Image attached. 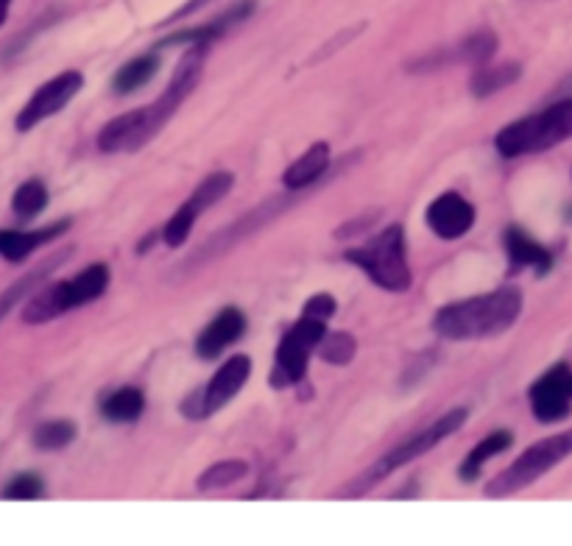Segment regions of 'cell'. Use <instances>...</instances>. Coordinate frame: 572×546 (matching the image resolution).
I'll return each mask as SVG.
<instances>
[{
    "mask_svg": "<svg viewBox=\"0 0 572 546\" xmlns=\"http://www.w3.org/2000/svg\"><path fill=\"white\" fill-rule=\"evenodd\" d=\"M204 59H207V45H193L191 54L182 59L180 70L173 73L171 84L165 87L160 101L109 120L101 129V134H98V149H101L104 154L140 151L149 140H154V136L165 129L168 120L176 114V109L185 103V98L198 87L204 73Z\"/></svg>",
    "mask_w": 572,
    "mask_h": 546,
    "instance_id": "cell-1",
    "label": "cell"
},
{
    "mask_svg": "<svg viewBox=\"0 0 572 546\" xmlns=\"http://www.w3.org/2000/svg\"><path fill=\"white\" fill-rule=\"evenodd\" d=\"M522 313V293L517 287H500L486 296L450 304L435 315V332L447 340L492 338L514 327Z\"/></svg>",
    "mask_w": 572,
    "mask_h": 546,
    "instance_id": "cell-2",
    "label": "cell"
},
{
    "mask_svg": "<svg viewBox=\"0 0 572 546\" xmlns=\"http://www.w3.org/2000/svg\"><path fill=\"white\" fill-rule=\"evenodd\" d=\"M572 136V98L553 103L544 112L533 114V118L517 120V123L506 125L497 134L495 145L503 156L514 160V156L539 154L553 145L564 143Z\"/></svg>",
    "mask_w": 572,
    "mask_h": 546,
    "instance_id": "cell-3",
    "label": "cell"
},
{
    "mask_svg": "<svg viewBox=\"0 0 572 546\" xmlns=\"http://www.w3.org/2000/svg\"><path fill=\"white\" fill-rule=\"evenodd\" d=\"M466 416H470V413H466L464 407L444 413V416L439 418L433 427H428L424 433H417L413 438H408L402 446H397V449H391L388 455H382V458L377 460L371 469H366L364 474L355 477V480L349 482V488H344V491H341V496H364V493H369L371 488H375L380 480H386L391 471H397V469H402V466L413 463L417 458L428 455L433 446L442 444L444 438H450L453 433H458V429L464 427Z\"/></svg>",
    "mask_w": 572,
    "mask_h": 546,
    "instance_id": "cell-4",
    "label": "cell"
},
{
    "mask_svg": "<svg viewBox=\"0 0 572 546\" xmlns=\"http://www.w3.org/2000/svg\"><path fill=\"white\" fill-rule=\"evenodd\" d=\"M109 285V267L107 265H90L84 267L78 276H73L71 282H60V285H51L45 291L36 293L34 298H29L23 307V321L25 324H48L60 315L71 313V309L84 307V304L96 302L98 296H104Z\"/></svg>",
    "mask_w": 572,
    "mask_h": 546,
    "instance_id": "cell-5",
    "label": "cell"
},
{
    "mask_svg": "<svg viewBox=\"0 0 572 546\" xmlns=\"http://www.w3.org/2000/svg\"><path fill=\"white\" fill-rule=\"evenodd\" d=\"M346 260L364 267L369 280L382 291L402 293L411 287V265L406 256V232L402 226H388L364 249H352Z\"/></svg>",
    "mask_w": 572,
    "mask_h": 546,
    "instance_id": "cell-6",
    "label": "cell"
},
{
    "mask_svg": "<svg viewBox=\"0 0 572 546\" xmlns=\"http://www.w3.org/2000/svg\"><path fill=\"white\" fill-rule=\"evenodd\" d=\"M570 455H572V429H566V433L561 435H553V438L539 440V444H533L531 449H525L506 471H500V474L486 485V496L492 499L511 496V493L533 485V482H537L539 477L548 474L550 469L564 463Z\"/></svg>",
    "mask_w": 572,
    "mask_h": 546,
    "instance_id": "cell-7",
    "label": "cell"
},
{
    "mask_svg": "<svg viewBox=\"0 0 572 546\" xmlns=\"http://www.w3.org/2000/svg\"><path fill=\"white\" fill-rule=\"evenodd\" d=\"M327 321L322 318H313V315H302V321L293 324L291 332L282 338L280 349H277V365H274V382L277 387H288L296 385L299 380L307 371V357L311 351L322 343V338L327 335Z\"/></svg>",
    "mask_w": 572,
    "mask_h": 546,
    "instance_id": "cell-8",
    "label": "cell"
},
{
    "mask_svg": "<svg viewBox=\"0 0 572 546\" xmlns=\"http://www.w3.org/2000/svg\"><path fill=\"white\" fill-rule=\"evenodd\" d=\"M82 87H84V76L78 70L60 73V76L51 78L48 84H42L34 96L29 98V103L20 109L18 120H14L18 131H31L34 125H40L42 120L54 118L56 112H62V109L76 98V92Z\"/></svg>",
    "mask_w": 572,
    "mask_h": 546,
    "instance_id": "cell-9",
    "label": "cell"
},
{
    "mask_svg": "<svg viewBox=\"0 0 572 546\" xmlns=\"http://www.w3.org/2000/svg\"><path fill=\"white\" fill-rule=\"evenodd\" d=\"M249 376H251L249 357L238 354V357H233V360H227L222 369H218V374L209 380V385L204 387L202 396H196L198 398L196 410H191L187 416L204 418V416H213V413H218L224 404H229L235 396H238V391L246 385V382H249Z\"/></svg>",
    "mask_w": 572,
    "mask_h": 546,
    "instance_id": "cell-10",
    "label": "cell"
},
{
    "mask_svg": "<svg viewBox=\"0 0 572 546\" xmlns=\"http://www.w3.org/2000/svg\"><path fill=\"white\" fill-rule=\"evenodd\" d=\"M533 416L542 424H555L570 416L572 410V371L566 365L550 369L537 385L531 387Z\"/></svg>",
    "mask_w": 572,
    "mask_h": 546,
    "instance_id": "cell-11",
    "label": "cell"
},
{
    "mask_svg": "<svg viewBox=\"0 0 572 546\" xmlns=\"http://www.w3.org/2000/svg\"><path fill=\"white\" fill-rule=\"evenodd\" d=\"M428 226L439 238L458 240L475 226V207L458 193H444L428 207Z\"/></svg>",
    "mask_w": 572,
    "mask_h": 546,
    "instance_id": "cell-12",
    "label": "cell"
},
{
    "mask_svg": "<svg viewBox=\"0 0 572 546\" xmlns=\"http://www.w3.org/2000/svg\"><path fill=\"white\" fill-rule=\"evenodd\" d=\"M244 332H246V315L240 313V309L227 307L215 315L213 321H209V327L198 335L196 351L204 357V360H215V357L222 354L227 346H233Z\"/></svg>",
    "mask_w": 572,
    "mask_h": 546,
    "instance_id": "cell-13",
    "label": "cell"
},
{
    "mask_svg": "<svg viewBox=\"0 0 572 546\" xmlns=\"http://www.w3.org/2000/svg\"><path fill=\"white\" fill-rule=\"evenodd\" d=\"M67 226H71V220H60V223L36 229V232H14V229H3V232H0V256L9 262H23L31 251H36L40 245L51 243V240L60 238L62 232H67Z\"/></svg>",
    "mask_w": 572,
    "mask_h": 546,
    "instance_id": "cell-14",
    "label": "cell"
},
{
    "mask_svg": "<svg viewBox=\"0 0 572 546\" xmlns=\"http://www.w3.org/2000/svg\"><path fill=\"white\" fill-rule=\"evenodd\" d=\"M327 167H330V145L316 143L311 145V151H304V154L288 167L285 176H282V185H285V190L299 193L304 190V187L316 185L319 178L327 173Z\"/></svg>",
    "mask_w": 572,
    "mask_h": 546,
    "instance_id": "cell-15",
    "label": "cell"
},
{
    "mask_svg": "<svg viewBox=\"0 0 572 546\" xmlns=\"http://www.w3.org/2000/svg\"><path fill=\"white\" fill-rule=\"evenodd\" d=\"M251 9H255V3L251 0H244V3H238V7H233L229 12H224L222 18L213 20V23L202 25V29H193V31H182V34H173L168 36L162 45H209L213 40H218V36L227 34L233 25H238L240 20H246L251 14Z\"/></svg>",
    "mask_w": 572,
    "mask_h": 546,
    "instance_id": "cell-16",
    "label": "cell"
},
{
    "mask_svg": "<svg viewBox=\"0 0 572 546\" xmlns=\"http://www.w3.org/2000/svg\"><path fill=\"white\" fill-rule=\"evenodd\" d=\"M506 249L517 265H531L537 271H548L553 265V256L544 245H539L537 240H531L522 229H508L506 232Z\"/></svg>",
    "mask_w": 572,
    "mask_h": 546,
    "instance_id": "cell-17",
    "label": "cell"
},
{
    "mask_svg": "<svg viewBox=\"0 0 572 546\" xmlns=\"http://www.w3.org/2000/svg\"><path fill=\"white\" fill-rule=\"evenodd\" d=\"M143 407H145V398L138 387H120V391H115L112 396L104 398L101 413L107 422L129 424V422H138V418L143 416Z\"/></svg>",
    "mask_w": 572,
    "mask_h": 546,
    "instance_id": "cell-18",
    "label": "cell"
},
{
    "mask_svg": "<svg viewBox=\"0 0 572 546\" xmlns=\"http://www.w3.org/2000/svg\"><path fill=\"white\" fill-rule=\"evenodd\" d=\"M511 433H506V429H500V433H492L489 438H483L481 444L475 446V449L470 451V458L464 460V466H461V480L464 482H472L477 474H481L483 463L489 458H495V455H500V451H506L508 446H511Z\"/></svg>",
    "mask_w": 572,
    "mask_h": 546,
    "instance_id": "cell-19",
    "label": "cell"
},
{
    "mask_svg": "<svg viewBox=\"0 0 572 546\" xmlns=\"http://www.w3.org/2000/svg\"><path fill=\"white\" fill-rule=\"evenodd\" d=\"M157 67H160V59H157V56H140V59L126 62V65L115 73V81H112L115 92L129 96V92H134V89L145 87L149 78L157 73Z\"/></svg>",
    "mask_w": 572,
    "mask_h": 546,
    "instance_id": "cell-20",
    "label": "cell"
},
{
    "mask_svg": "<svg viewBox=\"0 0 572 546\" xmlns=\"http://www.w3.org/2000/svg\"><path fill=\"white\" fill-rule=\"evenodd\" d=\"M48 207V187L42 185L40 178H31V182H23V185L14 190L12 198V209L20 220H31Z\"/></svg>",
    "mask_w": 572,
    "mask_h": 546,
    "instance_id": "cell-21",
    "label": "cell"
},
{
    "mask_svg": "<svg viewBox=\"0 0 572 546\" xmlns=\"http://www.w3.org/2000/svg\"><path fill=\"white\" fill-rule=\"evenodd\" d=\"M519 78V65H497V67H486V70L475 73L472 78V96L477 98H489L500 89H506L508 84H514Z\"/></svg>",
    "mask_w": 572,
    "mask_h": 546,
    "instance_id": "cell-22",
    "label": "cell"
},
{
    "mask_svg": "<svg viewBox=\"0 0 572 546\" xmlns=\"http://www.w3.org/2000/svg\"><path fill=\"white\" fill-rule=\"evenodd\" d=\"M249 466L244 460H224V463H215L198 477V491H218V488L235 485L238 480H244Z\"/></svg>",
    "mask_w": 572,
    "mask_h": 546,
    "instance_id": "cell-23",
    "label": "cell"
},
{
    "mask_svg": "<svg viewBox=\"0 0 572 546\" xmlns=\"http://www.w3.org/2000/svg\"><path fill=\"white\" fill-rule=\"evenodd\" d=\"M495 51H497L495 34H492V31H483V34L470 36V40H466L464 45H461V48L455 51V54H450V56H455V62H470V65H483V62H489L492 56H495Z\"/></svg>",
    "mask_w": 572,
    "mask_h": 546,
    "instance_id": "cell-24",
    "label": "cell"
},
{
    "mask_svg": "<svg viewBox=\"0 0 572 546\" xmlns=\"http://www.w3.org/2000/svg\"><path fill=\"white\" fill-rule=\"evenodd\" d=\"M73 438H76V424L73 422H48L34 433V444L45 451L65 449L67 444H73Z\"/></svg>",
    "mask_w": 572,
    "mask_h": 546,
    "instance_id": "cell-25",
    "label": "cell"
},
{
    "mask_svg": "<svg viewBox=\"0 0 572 546\" xmlns=\"http://www.w3.org/2000/svg\"><path fill=\"white\" fill-rule=\"evenodd\" d=\"M322 357L327 362H333V365H346V362L355 357V351H358V343H355V338L346 332H335V335H324L322 338Z\"/></svg>",
    "mask_w": 572,
    "mask_h": 546,
    "instance_id": "cell-26",
    "label": "cell"
},
{
    "mask_svg": "<svg viewBox=\"0 0 572 546\" xmlns=\"http://www.w3.org/2000/svg\"><path fill=\"white\" fill-rule=\"evenodd\" d=\"M45 493V485L36 474H20L3 488V496L7 499H40Z\"/></svg>",
    "mask_w": 572,
    "mask_h": 546,
    "instance_id": "cell-27",
    "label": "cell"
},
{
    "mask_svg": "<svg viewBox=\"0 0 572 546\" xmlns=\"http://www.w3.org/2000/svg\"><path fill=\"white\" fill-rule=\"evenodd\" d=\"M304 315H313V318L327 321V318H333L335 315V298L327 296V293L307 298V304H304Z\"/></svg>",
    "mask_w": 572,
    "mask_h": 546,
    "instance_id": "cell-28",
    "label": "cell"
},
{
    "mask_svg": "<svg viewBox=\"0 0 572 546\" xmlns=\"http://www.w3.org/2000/svg\"><path fill=\"white\" fill-rule=\"evenodd\" d=\"M207 3H209V0H187L185 7L180 9V12L171 14V18H168V23H173V20H180V18H187V14L198 12V9H204V7H207Z\"/></svg>",
    "mask_w": 572,
    "mask_h": 546,
    "instance_id": "cell-29",
    "label": "cell"
},
{
    "mask_svg": "<svg viewBox=\"0 0 572 546\" xmlns=\"http://www.w3.org/2000/svg\"><path fill=\"white\" fill-rule=\"evenodd\" d=\"M9 9V0H0V12H7Z\"/></svg>",
    "mask_w": 572,
    "mask_h": 546,
    "instance_id": "cell-30",
    "label": "cell"
},
{
    "mask_svg": "<svg viewBox=\"0 0 572 546\" xmlns=\"http://www.w3.org/2000/svg\"><path fill=\"white\" fill-rule=\"evenodd\" d=\"M3 20H7V12H0V25H3Z\"/></svg>",
    "mask_w": 572,
    "mask_h": 546,
    "instance_id": "cell-31",
    "label": "cell"
}]
</instances>
